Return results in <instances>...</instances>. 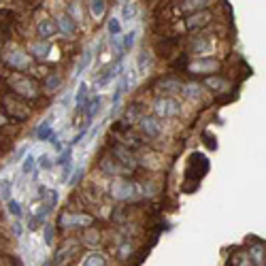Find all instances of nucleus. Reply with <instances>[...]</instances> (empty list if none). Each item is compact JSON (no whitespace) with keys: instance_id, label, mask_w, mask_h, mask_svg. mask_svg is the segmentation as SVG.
I'll return each mask as SVG.
<instances>
[{"instance_id":"f257e3e1","label":"nucleus","mask_w":266,"mask_h":266,"mask_svg":"<svg viewBox=\"0 0 266 266\" xmlns=\"http://www.w3.org/2000/svg\"><path fill=\"white\" fill-rule=\"evenodd\" d=\"M9 86L15 89V94L19 98H36L38 96V86L34 79H30V77L26 75H13L9 79Z\"/></svg>"},{"instance_id":"4be33fe9","label":"nucleus","mask_w":266,"mask_h":266,"mask_svg":"<svg viewBox=\"0 0 266 266\" xmlns=\"http://www.w3.org/2000/svg\"><path fill=\"white\" fill-rule=\"evenodd\" d=\"M77 107L83 109L86 111V107H88V100H89V96H88V86L86 83H79V89H77Z\"/></svg>"},{"instance_id":"9b49d317","label":"nucleus","mask_w":266,"mask_h":266,"mask_svg":"<svg viewBox=\"0 0 266 266\" xmlns=\"http://www.w3.org/2000/svg\"><path fill=\"white\" fill-rule=\"evenodd\" d=\"M213 41L209 36H198V38H194L192 45H190V51L192 54H198V56H207V54H211L213 51Z\"/></svg>"},{"instance_id":"c756f323","label":"nucleus","mask_w":266,"mask_h":266,"mask_svg":"<svg viewBox=\"0 0 266 266\" xmlns=\"http://www.w3.org/2000/svg\"><path fill=\"white\" fill-rule=\"evenodd\" d=\"M205 86L215 92V89H222L224 88V79H222V77H213L211 75V77H207V79H205Z\"/></svg>"},{"instance_id":"ea45409f","label":"nucleus","mask_w":266,"mask_h":266,"mask_svg":"<svg viewBox=\"0 0 266 266\" xmlns=\"http://www.w3.org/2000/svg\"><path fill=\"white\" fill-rule=\"evenodd\" d=\"M132 41H134V32H130V34L124 38V49H130L132 47Z\"/></svg>"},{"instance_id":"37998d69","label":"nucleus","mask_w":266,"mask_h":266,"mask_svg":"<svg viewBox=\"0 0 266 266\" xmlns=\"http://www.w3.org/2000/svg\"><path fill=\"white\" fill-rule=\"evenodd\" d=\"M13 230H15V236H19V235H22V226H19V224H15V226H13Z\"/></svg>"},{"instance_id":"6e6552de","label":"nucleus","mask_w":266,"mask_h":266,"mask_svg":"<svg viewBox=\"0 0 266 266\" xmlns=\"http://www.w3.org/2000/svg\"><path fill=\"white\" fill-rule=\"evenodd\" d=\"M113 158L119 162L124 168H128V171H132V168L136 166V158L130 153V147H126V145H115L113 147Z\"/></svg>"},{"instance_id":"7ed1b4c3","label":"nucleus","mask_w":266,"mask_h":266,"mask_svg":"<svg viewBox=\"0 0 266 266\" xmlns=\"http://www.w3.org/2000/svg\"><path fill=\"white\" fill-rule=\"evenodd\" d=\"M153 111L158 118H177L181 113V105H179V100L164 96V98H158L153 102Z\"/></svg>"},{"instance_id":"f704fd0d","label":"nucleus","mask_w":266,"mask_h":266,"mask_svg":"<svg viewBox=\"0 0 266 266\" xmlns=\"http://www.w3.org/2000/svg\"><path fill=\"white\" fill-rule=\"evenodd\" d=\"M6 205H9V211L13 213V215H15V217H22V207H19L17 203H15V200H9V203H6Z\"/></svg>"},{"instance_id":"f03ea898","label":"nucleus","mask_w":266,"mask_h":266,"mask_svg":"<svg viewBox=\"0 0 266 266\" xmlns=\"http://www.w3.org/2000/svg\"><path fill=\"white\" fill-rule=\"evenodd\" d=\"M2 109H4V113L9 115V118H13L15 121H24V119H28L30 118V109L28 105L19 98V96H4L2 98Z\"/></svg>"},{"instance_id":"39448f33","label":"nucleus","mask_w":266,"mask_h":266,"mask_svg":"<svg viewBox=\"0 0 266 266\" xmlns=\"http://www.w3.org/2000/svg\"><path fill=\"white\" fill-rule=\"evenodd\" d=\"M160 130H162V126L155 115H143L139 119V132L143 136H147V139H155L160 134Z\"/></svg>"},{"instance_id":"a19ab883","label":"nucleus","mask_w":266,"mask_h":266,"mask_svg":"<svg viewBox=\"0 0 266 266\" xmlns=\"http://www.w3.org/2000/svg\"><path fill=\"white\" fill-rule=\"evenodd\" d=\"M70 13H73V17H79V22H81V6L70 4Z\"/></svg>"},{"instance_id":"0eeeda50","label":"nucleus","mask_w":266,"mask_h":266,"mask_svg":"<svg viewBox=\"0 0 266 266\" xmlns=\"http://www.w3.org/2000/svg\"><path fill=\"white\" fill-rule=\"evenodd\" d=\"M247 254H249L251 262H254L256 266H266V243H264V241H258V238H251Z\"/></svg>"},{"instance_id":"ddd939ff","label":"nucleus","mask_w":266,"mask_h":266,"mask_svg":"<svg viewBox=\"0 0 266 266\" xmlns=\"http://www.w3.org/2000/svg\"><path fill=\"white\" fill-rule=\"evenodd\" d=\"M6 64L17 68V70H24L30 66V58H28V54H24V51H11V54L6 56Z\"/></svg>"},{"instance_id":"f3484780","label":"nucleus","mask_w":266,"mask_h":266,"mask_svg":"<svg viewBox=\"0 0 266 266\" xmlns=\"http://www.w3.org/2000/svg\"><path fill=\"white\" fill-rule=\"evenodd\" d=\"M158 88L164 89V92H168V94H175V92H181V89H183V83L177 81V79H171V77H166V79L158 81Z\"/></svg>"},{"instance_id":"412c9836","label":"nucleus","mask_w":266,"mask_h":266,"mask_svg":"<svg viewBox=\"0 0 266 266\" xmlns=\"http://www.w3.org/2000/svg\"><path fill=\"white\" fill-rule=\"evenodd\" d=\"M100 105H102V96H89V100H88V107H86V113H88V118H94V115L100 111Z\"/></svg>"},{"instance_id":"20e7f679","label":"nucleus","mask_w":266,"mask_h":266,"mask_svg":"<svg viewBox=\"0 0 266 266\" xmlns=\"http://www.w3.org/2000/svg\"><path fill=\"white\" fill-rule=\"evenodd\" d=\"M187 70H190V73H196V75L211 77V73L219 70V62L215 60V58H200V60L187 64Z\"/></svg>"},{"instance_id":"5701e85b","label":"nucleus","mask_w":266,"mask_h":266,"mask_svg":"<svg viewBox=\"0 0 266 266\" xmlns=\"http://www.w3.org/2000/svg\"><path fill=\"white\" fill-rule=\"evenodd\" d=\"M181 94L187 96V98H200V94H203V88H200L198 83H185L183 89H181Z\"/></svg>"},{"instance_id":"7c9ffc66","label":"nucleus","mask_w":266,"mask_h":266,"mask_svg":"<svg viewBox=\"0 0 266 266\" xmlns=\"http://www.w3.org/2000/svg\"><path fill=\"white\" fill-rule=\"evenodd\" d=\"M83 266H105V258L100 254H89L86 258V262H83Z\"/></svg>"},{"instance_id":"a211bd4d","label":"nucleus","mask_w":266,"mask_h":266,"mask_svg":"<svg viewBox=\"0 0 266 266\" xmlns=\"http://www.w3.org/2000/svg\"><path fill=\"white\" fill-rule=\"evenodd\" d=\"M211 0H183L181 2V11L183 13H196V11H203Z\"/></svg>"},{"instance_id":"bb28decb","label":"nucleus","mask_w":266,"mask_h":266,"mask_svg":"<svg viewBox=\"0 0 266 266\" xmlns=\"http://www.w3.org/2000/svg\"><path fill=\"white\" fill-rule=\"evenodd\" d=\"M107 30H109V34L111 36H119L121 34V24H119V19L118 17H111L107 22Z\"/></svg>"},{"instance_id":"79ce46f5","label":"nucleus","mask_w":266,"mask_h":266,"mask_svg":"<svg viewBox=\"0 0 266 266\" xmlns=\"http://www.w3.org/2000/svg\"><path fill=\"white\" fill-rule=\"evenodd\" d=\"M45 241H47V243H51V228H47V230H45Z\"/></svg>"},{"instance_id":"dca6fc26","label":"nucleus","mask_w":266,"mask_h":266,"mask_svg":"<svg viewBox=\"0 0 266 266\" xmlns=\"http://www.w3.org/2000/svg\"><path fill=\"white\" fill-rule=\"evenodd\" d=\"M36 32H38V36L41 38H49V36H54L58 32V24L54 22V19H43V22L38 24Z\"/></svg>"},{"instance_id":"6ab92c4d","label":"nucleus","mask_w":266,"mask_h":266,"mask_svg":"<svg viewBox=\"0 0 266 266\" xmlns=\"http://www.w3.org/2000/svg\"><path fill=\"white\" fill-rule=\"evenodd\" d=\"M30 51L34 54V58H38V60H45V58L49 56V51H51V45L47 41H41V43H34L30 47Z\"/></svg>"},{"instance_id":"1a4fd4ad","label":"nucleus","mask_w":266,"mask_h":266,"mask_svg":"<svg viewBox=\"0 0 266 266\" xmlns=\"http://www.w3.org/2000/svg\"><path fill=\"white\" fill-rule=\"evenodd\" d=\"M77 249H79V245H77L75 241H68L66 245H64V249H60L56 254V266H68L75 260Z\"/></svg>"},{"instance_id":"c9c22d12","label":"nucleus","mask_w":266,"mask_h":266,"mask_svg":"<svg viewBox=\"0 0 266 266\" xmlns=\"http://www.w3.org/2000/svg\"><path fill=\"white\" fill-rule=\"evenodd\" d=\"M139 68H141V73H145V68H149V56L145 54V51H141V58H139Z\"/></svg>"},{"instance_id":"4468645a","label":"nucleus","mask_w":266,"mask_h":266,"mask_svg":"<svg viewBox=\"0 0 266 266\" xmlns=\"http://www.w3.org/2000/svg\"><path fill=\"white\" fill-rule=\"evenodd\" d=\"M113 196L119 200H128L134 196V185L130 181H115L113 183Z\"/></svg>"},{"instance_id":"58836bf2","label":"nucleus","mask_w":266,"mask_h":266,"mask_svg":"<svg viewBox=\"0 0 266 266\" xmlns=\"http://www.w3.org/2000/svg\"><path fill=\"white\" fill-rule=\"evenodd\" d=\"M38 166H41V168H47V171H49V168L54 166V164H51V158H49V155H43V158L38 160Z\"/></svg>"},{"instance_id":"c85d7f7f","label":"nucleus","mask_w":266,"mask_h":266,"mask_svg":"<svg viewBox=\"0 0 266 266\" xmlns=\"http://www.w3.org/2000/svg\"><path fill=\"white\" fill-rule=\"evenodd\" d=\"M36 136H38L41 141H51V139H54V134H51V128H49V121H43V124L38 126Z\"/></svg>"},{"instance_id":"423d86ee","label":"nucleus","mask_w":266,"mask_h":266,"mask_svg":"<svg viewBox=\"0 0 266 266\" xmlns=\"http://www.w3.org/2000/svg\"><path fill=\"white\" fill-rule=\"evenodd\" d=\"M213 19V15L209 11H196V13H190L187 15V19H185V26H187V30L190 32H194V30H200V28H205L207 24H209Z\"/></svg>"},{"instance_id":"e433bc0d","label":"nucleus","mask_w":266,"mask_h":266,"mask_svg":"<svg viewBox=\"0 0 266 266\" xmlns=\"http://www.w3.org/2000/svg\"><path fill=\"white\" fill-rule=\"evenodd\" d=\"M203 141L207 143V145H209V149H217V139H213L209 132H205V134H203Z\"/></svg>"},{"instance_id":"a878e982","label":"nucleus","mask_w":266,"mask_h":266,"mask_svg":"<svg viewBox=\"0 0 266 266\" xmlns=\"http://www.w3.org/2000/svg\"><path fill=\"white\" fill-rule=\"evenodd\" d=\"M11 190H13L11 179H2V181H0V198L6 200V203L11 200Z\"/></svg>"},{"instance_id":"b1692460","label":"nucleus","mask_w":266,"mask_h":266,"mask_svg":"<svg viewBox=\"0 0 266 266\" xmlns=\"http://www.w3.org/2000/svg\"><path fill=\"white\" fill-rule=\"evenodd\" d=\"M143 111V107L139 105V102H134V105H130V109H128V115H126V121L124 124H132V121H136V119H141L143 115H139Z\"/></svg>"},{"instance_id":"4c0bfd02","label":"nucleus","mask_w":266,"mask_h":266,"mask_svg":"<svg viewBox=\"0 0 266 266\" xmlns=\"http://www.w3.org/2000/svg\"><path fill=\"white\" fill-rule=\"evenodd\" d=\"M58 164H62L64 168L70 166V147L66 149V151H64V155H60V162H58Z\"/></svg>"},{"instance_id":"2f4dec72","label":"nucleus","mask_w":266,"mask_h":266,"mask_svg":"<svg viewBox=\"0 0 266 266\" xmlns=\"http://www.w3.org/2000/svg\"><path fill=\"white\" fill-rule=\"evenodd\" d=\"M89 60H92V51L89 49H86V54H83V58H81V62L77 64V75H81L83 70H86L88 66H89Z\"/></svg>"},{"instance_id":"473e14b6","label":"nucleus","mask_w":266,"mask_h":266,"mask_svg":"<svg viewBox=\"0 0 266 266\" xmlns=\"http://www.w3.org/2000/svg\"><path fill=\"white\" fill-rule=\"evenodd\" d=\"M34 164H36V160L32 158V155H28V158L24 160V164H22V171L26 175H30V173H34Z\"/></svg>"},{"instance_id":"72a5a7b5","label":"nucleus","mask_w":266,"mask_h":266,"mask_svg":"<svg viewBox=\"0 0 266 266\" xmlns=\"http://www.w3.org/2000/svg\"><path fill=\"white\" fill-rule=\"evenodd\" d=\"M121 15H124L126 19H132V17H136V4H132V2H126V4H124V11H121Z\"/></svg>"},{"instance_id":"393cba45","label":"nucleus","mask_w":266,"mask_h":266,"mask_svg":"<svg viewBox=\"0 0 266 266\" xmlns=\"http://www.w3.org/2000/svg\"><path fill=\"white\" fill-rule=\"evenodd\" d=\"M60 86H62V77L60 75H49L47 79H45V89H47V92H56Z\"/></svg>"},{"instance_id":"aec40b11","label":"nucleus","mask_w":266,"mask_h":266,"mask_svg":"<svg viewBox=\"0 0 266 266\" xmlns=\"http://www.w3.org/2000/svg\"><path fill=\"white\" fill-rule=\"evenodd\" d=\"M89 11H92L94 19H100L107 11V0H89Z\"/></svg>"},{"instance_id":"2eb2a0df","label":"nucleus","mask_w":266,"mask_h":266,"mask_svg":"<svg viewBox=\"0 0 266 266\" xmlns=\"http://www.w3.org/2000/svg\"><path fill=\"white\" fill-rule=\"evenodd\" d=\"M228 266H256V264L251 262V258H249V254H247V251L238 249V251H235V254L230 256Z\"/></svg>"},{"instance_id":"cd10ccee","label":"nucleus","mask_w":266,"mask_h":266,"mask_svg":"<svg viewBox=\"0 0 266 266\" xmlns=\"http://www.w3.org/2000/svg\"><path fill=\"white\" fill-rule=\"evenodd\" d=\"M113 77H115V68H113V66H109L107 70H102V73H100V77H98V83H96V86H98V88L107 86V83L111 81Z\"/></svg>"},{"instance_id":"9d476101","label":"nucleus","mask_w":266,"mask_h":266,"mask_svg":"<svg viewBox=\"0 0 266 266\" xmlns=\"http://www.w3.org/2000/svg\"><path fill=\"white\" fill-rule=\"evenodd\" d=\"M100 171L107 173V175H128V173H130L128 168H124L118 160L113 158V153L111 155H105V158L100 160Z\"/></svg>"},{"instance_id":"f8f14e48","label":"nucleus","mask_w":266,"mask_h":266,"mask_svg":"<svg viewBox=\"0 0 266 266\" xmlns=\"http://www.w3.org/2000/svg\"><path fill=\"white\" fill-rule=\"evenodd\" d=\"M56 24H58V30L62 32L64 36H73L75 32H77V24H75V19L66 15V13H60L56 19Z\"/></svg>"}]
</instances>
